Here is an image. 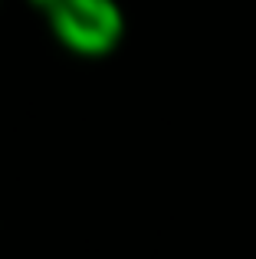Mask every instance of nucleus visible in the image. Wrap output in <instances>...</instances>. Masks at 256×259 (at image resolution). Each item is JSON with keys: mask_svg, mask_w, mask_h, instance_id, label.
I'll use <instances>...</instances> for the list:
<instances>
[{"mask_svg": "<svg viewBox=\"0 0 256 259\" xmlns=\"http://www.w3.org/2000/svg\"><path fill=\"white\" fill-rule=\"evenodd\" d=\"M46 23L63 50L82 59L112 56L125 39V13L118 0H59L46 13Z\"/></svg>", "mask_w": 256, "mask_h": 259, "instance_id": "f257e3e1", "label": "nucleus"}, {"mask_svg": "<svg viewBox=\"0 0 256 259\" xmlns=\"http://www.w3.org/2000/svg\"><path fill=\"white\" fill-rule=\"evenodd\" d=\"M26 4H30V7H36V10H43V13H50L53 7L59 4V0H26Z\"/></svg>", "mask_w": 256, "mask_h": 259, "instance_id": "f03ea898", "label": "nucleus"}]
</instances>
